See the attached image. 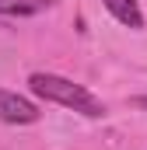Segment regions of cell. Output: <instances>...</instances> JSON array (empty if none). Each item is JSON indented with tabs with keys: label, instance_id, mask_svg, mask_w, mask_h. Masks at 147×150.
Listing matches in <instances>:
<instances>
[{
	"label": "cell",
	"instance_id": "cell-1",
	"mask_svg": "<svg viewBox=\"0 0 147 150\" xmlns=\"http://www.w3.org/2000/svg\"><path fill=\"white\" fill-rule=\"evenodd\" d=\"M28 87H32L35 98L53 101V105H63V108L81 112V115H88V119H102L105 115V105L88 87H81V84H74V80H67V77H60V74H32L28 77Z\"/></svg>",
	"mask_w": 147,
	"mask_h": 150
},
{
	"label": "cell",
	"instance_id": "cell-2",
	"mask_svg": "<svg viewBox=\"0 0 147 150\" xmlns=\"http://www.w3.org/2000/svg\"><path fill=\"white\" fill-rule=\"evenodd\" d=\"M39 115H42V112H39L28 98H21V94L0 87V122H11V126H32V122H39Z\"/></svg>",
	"mask_w": 147,
	"mask_h": 150
},
{
	"label": "cell",
	"instance_id": "cell-3",
	"mask_svg": "<svg viewBox=\"0 0 147 150\" xmlns=\"http://www.w3.org/2000/svg\"><path fill=\"white\" fill-rule=\"evenodd\" d=\"M102 4H105V11H109L119 25H126V28H133V32L144 28V11H140L137 0H102Z\"/></svg>",
	"mask_w": 147,
	"mask_h": 150
},
{
	"label": "cell",
	"instance_id": "cell-4",
	"mask_svg": "<svg viewBox=\"0 0 147 150\" xmlns=\"http://www.w3.org/2000/svg\"><path fill=\"white\" fill-rule=\"evenodd\" d=\"M46 7H53V0H0V14H7V18H28Z\"/></svg>",
	"mask_w": 147,
	"mask_h": 150
}]
</instances>
